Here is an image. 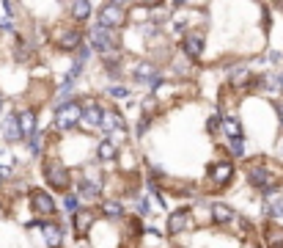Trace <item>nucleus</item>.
Instances as JSON below:
<instances>
[{
    "instance_id": "31",
    "label": "nucleus",
    "mask_w": 283,
    "mask_h": 248,
    "mask_svg": "<svg viewBox=\"0 0 283 248\" xmlns=\"http://www.w3.org/2000/svg\"><path fill=\"white\" fill-rule=\"evenodd\" d=\"M107 94H110V97H127V89H124V86H110Z\"/></svg>"
},
{
    "instance_id": "34",
    "label": "nucleus",
    "mask_w": 283,
    "mask_h": 248,
    "mask_svg": "<svg viewBox=\"0 0 283 248\" xmlns=\"http://www.w3.org/2000/svg\"><path fill=\"white\" fill-rule=\"evenodd\" d=\"M146 127H148V122H146V119H141V124H138V135H143V132H146Z\"/></svg>"
},
{
    "instance_id": "27",
    "label": "nucleus",
    "mask_w": 283,
    "mask_h": 248,
    "mask_svg": "<svg viewBox=\"0 0 283 248\" xmlns=\"http://www.w3.org/2000/svg\"><path fill=\"white\" fill-rule=\"evenodd\" d=\"M121 213H124V207L118 204V201H107V204H105V215H107V218H121Z\"/></svg>"
},
{
    "instance_id": "33",
    "label": "nucleus",
    "mask_w": 283,
    "mask_h": 248,
    "mask_svg": "<svg viewBox=\"0 0 283 248\" xmlns=\"http://www.w3.org/2000/svg\"><path fill=\"white\" fill-rule=\"evenodd\" d=\"M0 30H14L11 19H0Z\"/></svg>"
},
{
    "instance_id": "2",
    "label": "nucleus",
    "mask_w": 283,
    "mask_h": 248,
    "mask_svg": "<svg viewBox=\"0 0 283 248\" xmlns=\"http://www.w3.org/2000/svg\"><path fill=\"white\" fill-rule=\"evenodd\" d=\"M44 177H47V182L53 185L55 190H66L69 188V168H64L61 163H47V168H44Z\"/></svg>"
},
{
    "instance_id": "14",
    "label": "nucleus",
    "mask_w": 283,
    "mask_h": 248,
    "mask_svg": "<svg viewBox=\"0 0 283 248\" xmlns=\"http://www.w3.org/2000/svg\"><path fill=\"white\" fill-rule=\"evenodd\" d=\"M19 127H22V135H36V113L33 111H25L19 113Z\"/></svg>"
},
{
    "instance_id": "36",
    "label": "nucleus",
    "mask_w": 283,
    "mask_h": 248,
    "mask_svg": "<svg viewBox=\"0 0 283 248\" xmlns=\"http://www.w3.org/2000/svg\"><path fill=\"white\" fill-rule=\"evenodd\" d=\"M278 116H281V122H283V102H278Z\"/></svg>"
},
{
    "instance_id": "35",
    "label": "nucleus",
    "mask_w": 283,
    "mask_h": 248,
    "mask_svg": "<svg viewBox=\"0 0 283 248\" xmlns=\"http://www.w3.org/2000/svg\"><path fill=\"white\" fill-rule=\"evenodd\" d=\"M267 61H272V64H275V61H281V53H275V50H272V53L267 55Z\"/></svg>"
},
{
    "instance_id": "19",
    "label": "nucleus",
    "mask_w": 283,
    "mask_h": 248,
    "mask_svg": "<svg viewBox=\"0 0 283 248\" xmlns=\"http://www.w3.org/2000/svg\"><path fill=\"white\" fill-rule=\"evenodd\" d=\"M212 218L217 221V224H228V221H234V210L225 204H214L212 207Z\"/></svg>"
},
{
    "instance_id": "7",
    "label": "nucleus",
    "mask_w": 283,
    "mask_h": 248,
    "mask_svg": "<svg viewBox=\"0 0 283 248\" xmlns=\"http://www.w3.org/2000/svg\"><path fill=\"white\" fill-rule=\"evenodd\" d=\"M184 53H187L190 58H198V55L204 53V36L201 33H187L184 36Z\"/></svg>"
},
{
    "instance_id": "37",
    "label": "nucleus",
    "mask_w": 283,
    "mask_h": 248,
    "mask_svg": "<svg viewBox=\"0 0 283 248\" xmlns=\"http://www.w3.org/2000/svg\"><path fill=\"white\" fill-rule=\"evenodd\" d=\"M278 86H281V91H283V75H278Z\"/></svg>"
},
{
    "instance_id": "26",
    "label": "nucleus",
    "mask_w": 283,
    "mask_h": 248,
    "mask_svg": "<svg viewBox=\"0 0 283 248\" xmlns=\"http://www.w3.org/2000/svg\"><path fill=\"white\" fill-rule=\"evenodd\" d=\"M42 149H44V135H42V132H36V135L30 138V154H33V157H39V154H42Z\"/></svg>"
},
{
    "instance_id": "32",
    "label": "nucleus",
    "mask_w": 283,
    "mask_h": 248,
    "mask_svg": "<svg viewBox=\"0 0 283 248\" xmlns=\"http://www.w3.org/2000/svg\"><path fill=\"white\" fill-rule=\"evenodd\" d=\"M217 130H220V119L212 116V119H209V132H217Z\"/></svg>"
},
{
    "instance_id": "13",
    "label": "nucleus",
    "mask_w": 283,
    "mask_h": 248,
    "mask_svg": "<svg viewBox=\"0 0 283 248\" xmlns=\"http://www.w3.org/2000/svg\"><path fill=\"white\" fill-rule=\"evenodd\" d=\"M264 240L270 248H283V229L281 226H267L264 229Z\"/></svg>"
},
{
    "instance_id": "15",
    "label": "nucleus",
    "mask_w": 283,
    "mask_h": 248,
    "mask_svg": "<svg viewBox=\"0 0 283 248\" xmlns=\"http://www.w3.org/2000/svg\"><path fill=\"white\" fill-rule=\"evenodd\" d=\"M184 226H187V210H176V213L171 215V221H168V232H171V235H179Z\"/></svg>"
},
{
    "instance_id": "11",
    "label": "nucleus",
    "mask_w": 283,
    "mask_h": 248,
    "mask_svg": "<svg viewBox=\"0 0 283 248\" xmlns=\"http://www.w3.org/2000/svg\"><path fill=\"white\" fill-rule=\"evenodd\" d=\"M231 174H234V165H231V163H217V165H212L209 177H212L217 185H223V182H228V179H231Z\"/></svg>"
},
{
    "instance_id": "24",
    "label": "nucleus",
    "mask_w": 283,
    "mask_h": 248,
    "mask_svg": "<svg viewBox=\"0 0 283 248\" xmlns=\"http://www.w3.org/2000/svg\"><path fill=\"white\" fill-rule=\"evenodd\" d=\"M99 157L102 160H113V157H116V143H113V141H102L99 143Z\"/></svg>"
},
{
    "instance_id": "23",
    "label": "nucleus",
    "mask_w": 283,
    "mask_h": 248,
    "mask_svg": "<svg viewBox=\"0 0 283 248\" xmlns=\"http://www.w3.org/2000/svg\"><path fill=\"white\" fill-rule=\"evenodd\" d=\"M11 165H14V157L8 152H0V177H8L11 174Z\"/></svg>"
},
{
    "instance_id": "10",
    "label": "nucleus",
    "mask_w": 283,
    "mask_h": 248,
    "mask_svg": "<svg viewBox=\"0 0 283 248\" xmlns=\"http://www.w3.org/2000/svg\"><path fill=\"white\" fill-rule=\"evenodd\" d=\"M55 41H58V47H64V50H74V47H80V33H77V30H61V33L55 36Z\"/></svg>"
},
{
    "instance_id": "20",
    "label": "nucleus",
    "mask_w": 283,
    "mask_h": 248,
    "mask_svg": "<svg viewBox=\"0 0 283 248\" xmlns=\"http://www.w3.org/2000/svg\"><path fill=\"white\" fill-rule=\"evenodd\" d=\"M267 213H270L272 218H283V193L267 199Z\"/></svg>"
},
{
    "instance_id": "1",
    "label": "nucleus",
    "mask_w": 283,
    "mask_h": 248,
    "mask_svg": "<svg viewBox=\"0 0 283 248\" xmlns=\"http://www.w3.org/2000/svg\"><path fill=\"white\" fill-rule=\"evenodd\" d=\"M124 19H127V14H124V6H121V3H107V6L102 8V14H99V25L107 28V30L124 25Z\"/></svg>"
},
{
    "instance_id": "29",
    "label": "nucleus",
    "mask_w": 283,
    "mask_h": 248,
    "mask_svg": "<svg viewBox=\"0 0 283 248\" xmlns=\"http://www.w3.org/2000/svg\"><path fill=\"white\" fill-rule=\"evenodd\" d=\"M231 154H234V157H242V154H245V141H242V138H231Z\"/></svg>"
},
{
    "instance_id": "12",
    "label": "nucleus",
    "mask_w": 283,
    "mask_h": 248,
    "mask_svg": "<svg viewBox=\"0 0 283 248\" xmlns=\"http://www.w3.org/2000/svg\"><path fill=\"white\" fill-rule=\"evenodd\" d=\"M121 127H124V116L116 111H105V119H102V130H118L121 132Z\"/></svg>"
},
{
    "instance_id": "6",
    "label": "nucleus",
    "mask_w": 283,
    "mask_h": 248,
    "mask_svg": "<svg viewBox=\"0 0 283 248\" xmlns=\"http://www.w3.org/2000/svg\"><path fill=\"white\" fill-rule=\"evenodd\" d=\"M30 204H33V213L42 215V218H47V215L55 213V201L50 193H44V190H33V196H30Z\"/></svg>"
},
{
    "instance_id": "30",
    "label": "nucleus",
    "mask_w": 283,
    "mask_h": 248,
    "mask_svg": "<svg viewBox=\"0 0 283 248\" xmlns=\"http://www.w3.org/2000/svg\"><path fill=\"white\" fill-rule=\"evenodd\" d=\"M135 207H138V215H151V213H148V201L146 199H138Z\"/></svg>"
},
{
    "instance_id": "28",
    "label": "nucleus",
    "mask_w": 283,
    "mask_h": 248,
    "mask_svg": "<svg viewBox=\"0 0 283 248\" xmlns=\"http://www.w3.org/2000/svg\"><path fill=\"white\" fill-rule=\"evenodd\" d=\"M64 207L69 210L71 215H77V213H80V210H77V207H80V196H66V199H64Z\"/></svg>"
},
{
    "instance_id": "38",
    "label": "nucleus",
    "mask_w": 283,
    "mask_h": 248,
    "mask_svg": "<svg viewBox=\"0 0 283 248\" xmlns=\"http://www.w3.org/2000/svg\"><path fill=\"white\" fill-rule=\"evenodd\" d=\"M0 108H3V100H0Z\"/></svg>"
},
{
    "instance_id": "16",
    "label": "nucleus",
    "mask_w": 283,
    "mask_h": 248,
    "mask_svg": "<svg viewBox=\"0 0 283 248\" xmlns=\"http://www.w3.org/2000/svg\"><path fill=\"white\" fill-rule=\"evenodd\" d=\"M135 77L141 83H148V86H151V83L157 80V69H154L151 64H138L135 66Z\"/></svg>"
},
{
    "instance_id": "21",
    "label": "nucleus",
    "mask_w": 283,
    "mask_h": 248,
    "mask_svg": "<svg viewBox=\"0 0 283 248\" xmlns=\"http://www.w3.org/2000/svg\"><path fill=\"white\" fill-rule=\"evenodd\" d=\"M44 240H47V246H53V248H58L61 246V240H64V237H61V229L58 226H44Z\"/></svg>"
},
{
    "instance_id": "25",
    "label": "nucleus",
    "mask_w": 283,
    "mask_h": 248,
    "mask_svg": "<svg viewBox=\"0 0 283 248\" xmlns=\"http://www.w3.org/2000/svg\"><path fill=\"white\" fill-rule=\"evenodd\" d=\"M223 130L228 132L231 138H242V130H239V122H236V119H225V122H223Z\"/></svg>"
},
{
    "instance_id": "4",
    "label": "nucleus",
    "mask_w": 283,
    "mask_h": 248,
    "mask_svg": "<svg viewBox=\"0 0 283 248\" xmlns=\"http://www.w3.org/2000/svg\"><path fill=\"white\" fill-rule=\"evenodd\" d=\"M55 122H58L61 130H69V127H74V124L83 122V108L74 105V102H69L66 108H61V111H58V119H55Z\"/></svg>"
},
{
    "instance_id": "17",
    "label": "nucleus",
    "mask_w": 283,
    "mask_h": 248,
    "mask_svg": "<svg viewBox=\"0 0 283 248\" xmlns=\"http://www.w3.org/2000/svg\"><path fill=\"white\" fill-rule=\"evenodd\" d=\"M91 221H94V213H91V210H80V213H77V218H74L77 235H85V232H88V226H91Z\"/></svg>"
},
{
    "instance_id": "8",
    "label": "nucleus",
    "mask_w": 283,
    "mask_h": 248,
    "mask_svg": "<svg viewBox=\"0 0 283 248\" xmlns=\"http://www.w3.org/2000/svg\"><path fill=\"white\" fill-rule=\"evenodd\" d=\"M102 119H105V111L99 105H85L83 108V124L85 127H102Z\"/></svg>"
},
{
    "instance_id": "22",
    "label": "nucleus",
    "mask_w": 283,
    "mask_h": 248,
    "mask_svg": "<svg viewBox=\"0 0 283 248\" xmlns=\"http://www.w3.org/2000/svg\"><path fill=\"white\" fill-rule=\"evenodd\" d=\"M88 14H91V3H85V0L71 3V17H74V19H85Z\"/></svg>"
},
{
    "instance_id": "9",
    "label": "nucleus",
    "mask_w": 283,
    "mask_h": 248,
    "mask_svg": "<svg viewBox=\"0 0 283 248\" xmlns=\"http://www.w3.org/2000/svg\"><path fill=\"white\" fill-rule=\"evenodd\" d=\"M3 135H6V141H19V138H22L19 116H6V122H3Z\"/></svg>"
},
{
    "instance_id": "18",
    "label": "nucleus",
    "mask_w": 283,
    "mask_h": 248,
    "mask_svg": "<svg viewBox=\"0 0 283 248\" xmlns=\"http://www.w3.org/2000/svg\"><path fill=\"white\" fill-rule=\"evenodd\" d=\"M80 199H88V201H94V199H99V182H88V179H83L80 182Z\"/></svg>"
},
{
    "instance_id": "3",
    "label": "nucleus",
    "mask_w": 283,
    "mask_h": 248,
    "mask_svg": "<svg viewBox=\"0 0 283 248\" xmlns=\"http://www.w3.org/2000/svg\"><path fill=\"white\" fill-rule=\"evenodd\" d=\"M91 47L99 50V53H110L113 47H116V36H113V30L102 28V25H96L94 30H91Z\"/></svg>"
},
{
    "instance_id": "5",
    "label": "nucleus",
    "mask_w": 283,
    "mask_h": 248,
    "mask_svg": "<svg viewBox=\"0 0 283 248\" xmlns=\"http://www.w3.org/2000/svg\"><path fill=\"white\" fill-rule=\"evenodd\" d=\"M248 182L256 185V188H264V193H270V185H272V171L261 163H253L248 168Z\"/></svg>"
}]
</instances>
